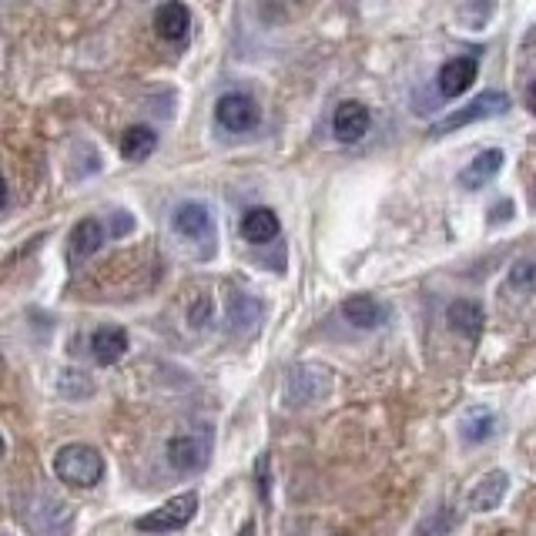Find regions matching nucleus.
Instances as JSON below:
<instances>
[{
	"label": "nucleus",
	"instance_id": "f257e3e1",
	"mask_svg": "<svg viewBox=\"0 0 536 536\" xmlns=\"http://www.w3.org/2000/svg\"><path fill=\"white\" fill-rule=\"evenodd\" d=\"M54 473L64 486H78V490H91V486L101 483L104 476V459L94 446L71 443L64 449H57L54 456Z\"/></svg>",
	"mask_w": 536,
	"mask_h": 536
},
{
	"label": "nucleus",
	"instance_id": "f03ea898",
	"mask_svg": "<svg viewBox=\"0 0 536 536\" xmlns=\"http://www.w3.org/2000/svg\"><path fill=\"white\" fill-rule=\"evenodd\" d=\"M510 111V98H506L503 91H483L480 98H473L466 104V108L453 111L449 118L436 121L429 134L433 138H443V134H453L459 128H466V124H476V121H486V118H500V114Z\"/></svg>",
	"mask_w": 536,
	"mask_h": 536
},
{
	"label": "nucleus",
	"instance_id": "7ed1b4c3",
	"mask_svg": "<svg viewBox=\"0 0 536 536\" xmlns=\"http://www.w3.org/2000/svg\"><path fill=\"white\" fill-rule=\"evenodd\" d=\"M195 513H198V496L195 493H178V496H171V500L161 503L158 510L141 516L134 526H138L141 533H175V530H181V526H188Z\"/></svg>",
	"mask_w": 536,
	"mask_h": 536
},
{
	"label": "nucleus",
	"instance_id": "20e7f679",
	"mask_svg": "<svg viewBox=\"0 0 536 536\" xmlns=\"http://www.w3.org/2000/svg\"><path fill=\"white\" fill-rule=\"evenodd\" d=\"M168 463L175 473H201L212 456V439L208 433H185L168 439Z\"/></svg>",
	"mask_w": 536,
	"mask_h": 536
},
{
	"label": "nucleus",
	"instance_id": "39448f33",
	"mask_svg": "<svg viewBox=\"0 0 536 536\" xmlns=\"http://www.w3.org/2000/svg\"><path fill=\"white\" fill-rule=\"evenodd\" d=\"M332 386V372L322 366H299L289 376V406H309Z\"/></svg>",
	"mask_w": 536,
	"mask_h": 536
},
{
	"label": "nucleus",
	"instance_id": "423d86ee",
	"mask_svg": "<svg viewBox=\"0 0 536 536\" xmlns=\"http://www.w3.org/2000/svg\"><path fill=\"white\" fill-rule=\"evenodd\" d=\"M215 118L222 124L225 131H252L258 124V104L248 98V94H225V98H218L215 104Z\"/></svg>",
	"mask_w": 536,
	"mask_h": 536
},
{
	"label": "nucleus",
	"instance_id": "0eeeda50",
	"mask_svg": "<svg viewBox=\"0 0 536 536\" xmlns=\"http://www.w3.org/2000/svg\"><path fill=\"white\" fill-rule=\"evenodd\" d=\"M476 74H480V57L466 54V57H453V61H446L443 67H439V94L443 98H459V94H466L469 88H473Z\"/></svg>",
	"mask_w": 536,
	"mask_h": 536
},
{
	"label": "nucleus",
	"instance_id": "6e6552de",
	"mask_svg": "<svg viewBox=\"0 0 536 536\" xmlns=\"http://www.w3.org/2000/svg\"><path fill=\"white\" fill-rule=\"evenodd\" d=\"M171 225H175L178 235L191 238V242H215V225H212V212L198 201H185V205L175 208L171 215Z\"/></svg>",
	"mask_w": 536,
	"mask_h": 536
},
{
	"label": "nucleus",
	"instance_id": "1a4fd4ad",
	"mask_svg": "<svg viewBox=\"0 0 536 536\" xmlns=\"http://www.w3.org/2000/svg\"><path fill=\"white\" fill-rule=\"evenodd\" d=\"M369 124H372V114L362 101H342L332 114V131L342 145H356V141L366 138Z\"/></svg>",
	"mask_w": 536,
	"mask_h": 536
},
{
	"label": "nucleus",
	"instance_id": "9d476101",
	"mask_svg": "<svg viewBox=\"0 0 536 536\" xmlns=\"http://www.w3.org/2000/svg\"><path fill=\"white\" fill-rule=\"evenodd\" d=\"M342 315H346V322L356 325V329H379V325L389 319V309L372 299V295H349V299L342 302Z\"/></svg>",
	"mask_w": 536,
	"mask_h": 536
},
{
	"label": "nucleus",
	"instance_id": "9b49d317",
	"mask_svg": "<svg viewBox=\"0 0 536 536\" xmlns=\"http://www.w3.org/2000/svg\"><path fill=\"white\" fill-rule=\"evenodd\" d=\"M500 168H503V151L490 148V151H483V155H476L463 171H459V185L466 191H480L483 185H490V181L500 175Z\"/></svg>",
	"mask_w": 536,
	"mask_h": 536
},
{
	"label": "nucleus",
	"instance_id": "f8f14e48",
	"mask_svg": "<svg viewBox=\"0 0 536 536\" xmlns=\"http://www.w3.org/2000/svg\"><path fill=\"white\" fill-rule=\"evenodd\" d=\"M506 490H510V476H506L503 469H493V473H486L483 480L473 486L469 506H473L476 513H490L506 500Z\"/></svg>",
	"mask_w": 536,
	"mask_h": 536
},
{
	"label": "nucleus",
	"instance_id": "ddd939ff",
	"mask_svg": "<svg viewBox=\"0 0 536 536\" xmlns=\"http://www.w3.org/2000/svg\"><path fill=\"white\" fill-rule=\"evenodd\" d=\"M446 322L453 325L459 335H466V339H480L483 335V325H486V312L480 302L473 299H459L446 309Z\"/></svg>",
	"mask_w": 536,
	"mask_h": 536
},
{
	"label": "nucleus",
	"instance_id": "4468645a",
	"mask_svg": "<svg viewBox=\"0 0 536 536\" xmlns=\"http://www.w3.org/2000/svg\"><path fill=\"white\" fill-rule=\"evenodd\" d=\"M279 232H282V225L272 208H252V212H245L242 218V235H245V242H252V245L275 242Z\"/></svg>",
	"mask_w": 536,
	"mask_h": 536
},
{
	"label": "nucleus",
	"instance_id": "2eb2a0df",
	"mask_svg": "<svg viewBox=\"0 0 536 536\" xmlns=\"http://www.w3.org/2000/svg\"><path fill=\"white\" fill-rule=\"evenodd\" d=\"M124 352H128V332L118 329V325H104V329L91 335V356L101 366H114Z\"/></svg>",
	"mask_w": 536,
	"mask_h": 536
},
{
	"label": "nucleus",
	"instance_id": "dca6fc26",
	"mask_svg": "<svg viewBox=\"0 0 536 536\" xmlns=\"http://www.w3.org/2000/svg\"><path fill=\"white\" fill-rule=\"evenodd\" d=\"M155 27H158V34L165 37V41H185L188 27H191V11L185 4H178V0H171V4L158 7Z\"/></svg>",
	"mask_w": 536,
	"mask_h": 536
},
{
	"label": "nucleus",
	"instance_id": "f3484780",
	"mask_svg": "<svg viewBox=\"0 0 536 536\" xmlns=\"http://www.w3.org/2000/svg\"><path fill=\"white\" fill-rule=\"evenodd\" d=\"M101 245H104V225L98 218H81V222L74 225L71 238H67V248H71L74 258H88L98 252Z\"/></svg>",
	"mask_w": 536,
	"mask_h": 536
},
{
	"label": "nucleus",
	"instance_id": "a211bd4d",
	"mask_svg": "<svg viewBox=\"0 0 536 536\" xmlns=\"http://www.w3.org/2000/svg\"><path fill=\"white\" fill-rule=\"evenodd\" d=\"M155 148H158V134L151 131L148 124H131V128L121 134L124 161H145Z\"/></svg>",
	"mask_w": 536,
	"mask_h": 536
},
{
	"label": "nucleus",
	"instance_id": "6ab92c4d",
	"mask_svg": "<svg viewBox=\"0 0 536 536\" xmlns=\"http://www.w3.org/2000/svg\"><path fill=\"white\" fill-rule=\"evenodd\" d=\"M57 389H61V396H67V399H88L94 392V382L88 372L64 369L61 376H57Z\"/></svg>",
	"mask_w": 536,
	"mask_h": 536
},
{
	"label": "nucleus",
	"instance_id": "aec40b11",
	"mask_svg": "<svg viewBox=\"0 0 536 536\" xmlns=\"http://www.w3.org/2000/svg\"><path fill=\"white\" fill-rule=\"evenodd\" d=\"M496 429V416L490 409H473L466 419H463V436L469 443H483V439H490Z\"/></svg>",
	"mask_w": 536,
	"mask_h": 536
},
{
	"label": "nucleus",
	"instance_id": "412c9836",
	"mask_svg": "<svg viewBox=\"0 0 536 536\" xmlns=\"http://www.w3.org/2000/svg\"><path fill=\"white\" fill-rule=\"evenodd\" d=\"M510 289H516V292L536 289V262L523 258V262H516V265L510 268Z\"/></svg>",
	"mask_w": 536,
	"mask_h": 536
},
{
	"label": "nucleus",
	"instance_id": "4be33fe9",
	"mask_svg": "<svg viewBox=\"0 0 536 536\" xmlns=\"http://www.w3.org/2000/svg\"><path fill=\"white\" fill-rule=\"evenodd\" d=\"M255 480H258V486H262V496L268 500V456L258 459V466H255Z\"/></svg>",
	"mask_w": 536,
	"mask_h": 536
},
{
	"label": "nucleus",
	"instance_id": "5701e85b",
	"mask_svg": "<svg viewBox=\"0 0 536 536\" xmlns=\"http://www.w3.org/2000/svg\"><path fill=\"white\" fill-rule=\"evenodd\" d=\"M131 228H134V222H131V215H118V218H114V235H128L131 232Z\"/></svg>",
	"mask_w": 536,
	"mask_h": 536
},
{
	"label": "nucleus",
	"instance_id": "b1692460",
	"mask_svg": "<svg viewBox=\"0 0 536 536\" xmlns=\"http://www.w3.org/2000/svg\"><path fill=\"white\" fill-rule=\"evenodd\" d=\"M506 215H513V205H510V201H503V205L493 208V222H500V218H506Z\"/></svg>",
	"mask_w": 536,
	"mask_h": 536
},
{
	"label": "nucleus",
	"instance_id": "393cba45",
	"mask_svg": "<svg viewBox=\"0 0 536 536\" xmlns=\"http://www.w3.org/2000/svg\"><path fill=\"white\" fill-rule=\"evenodd\" d=\"M526 104H530V111L536 114V81L530 84V91H526Z\"/></svg>",
	"mask_w": 536,
	"mask_h": 536
},
{
	"label": "nucleus",
	"instance_id": "a878e982",
	"mask_svg": "<svg viewBox=\"0 0 536 536\" xmlns=\"http://www.w3.org/2000/svg\"><path fill=\"white\" fill-rule=\"evenodd\" d=\"M7 205V181H4V175H0V208Z\"/></svg>",
	"mask_w": 536,
	"mask_h": 536
},
{
	"label": "nucleus",
	"instance_id": "bb28decb",
	"mask_svg": "<svg viewBox=\"0 0 536 536\" xmlns=\"http://www.w3.org/2000/svg\"><path fill=\"white\" fill-rule=\"evenodd\" d=\"M238 536H255V526H252V523H245V526H242V533H238Z\"/></svg>",
	"mask_w": 536,
	"mask_h": 536
},
{
	"label": "nucleus",
	"instance_id": "cd10ccee",
	"mask_svg": "<svg viewBox=\"0 0 536 536\" xmlns=\"http://www.w3.org/2000/svg\"><path fill=\"white\" fill-rule=\"evenodd\" d=\"M0 456H4V436H0Z\"/></svg>",
	"mask_w": 536,
	"mask_h": 536
}]
</instances>
